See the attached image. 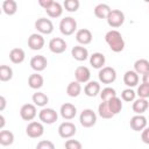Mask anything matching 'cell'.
I'll return each instance as SVG.
<instances>
[{"instance_id":"10","label":"cell","mask_w":149,"mask_h":149,"mask_svg":"<svg viewBox=\"0 0 149 149\" xmlns=\"http://www.w3.org/2000/svg\"><path fill=\"white\" fill-rule=\"evenodd\" d=\"M36 114H37V111H36V106L34 104H24L20 108V115H21L22 120H24V121L34 120Z\"/></svg>"},{"instance_id":"8","label":"cell","mask_w":149,"mask_h":149,"mask_svg":"<svg viewBox=\"0 0 149 149\" xmlns=\"http://www.w3.org/2000/svg\"><path fill=\"white\" fill-rule=\"evenodd\" d=\"M38 119L41 122L47 123V125H52L54 122L57 121L58 114L54 108H42L38 112Z\"/></svg>"},{"instance_id":"36","label":"cell","mask_w":149,"mask_h":149,"mask_svg":"<svg viewBox=\"0 0 149 149\" xmlns=\"http://www.w3.org/2000/svg\"><path fill=\"white\" fill-rule=\"evenodd\" d=\"M136 98V92L133 90V88H126L121 92V99L123 101H127V102H132L134 101Z\"/></svg>"},{"instance_id":"25","label":"cell","mask_w":149,"mask_h":149,"mask_svg":"<svg viewBox=\"0 0 149 149\" xmlns=\"http://www.w3.org/2000/svg\"><path fill=\"white\" fill-rule=\"evenodd\" d=\"M134 71L137 74H144V73L149 72V61L144 59V58H140V59L135 61V63H134Z\"/></svg>"},{"instance_id":"28","label":"cell","mask_w":149,"mask_h":149,"mask_svg":"<svg viewBox=\"0 0 149 149\" xmlns=\"http://www.w3.org/2000/svg\"><path fill=\"white\" fill-rule=\"evenodd\" d=\"M80 92H81V86H80V83H78L77 80L69 83V85L66 86V94L71 98L78 97L80 94Z\"/></svg>"},{"instance_id":"32","label":"cell","mask_w":149,"mask_h":149,"mask_svg":"<svg viewBox=\"0 0 149 149\" xmlns=\"http://www.w3.org/2000/svg\"><path fill=\"white\" fill-rule=\"evenodd\" d=\"M98 114H99L100 118L106 119V120L107 119H112L114 116V114L111 112V109L108 107V104L105 102V101H102V102L99 104V106H98Z\"/></svg>"},{"instance_id":"9","label":"cell","mask_w":149,"mask_h":149,"mask_svg":"<svg viewBox=\"0 0 149 149\" xmlns=\"http://www.w3.org/2000/svg\"><path fill=\"white\" fill-rule=\"evenodd\" d=\"M76 132H77V128H76L74 123H72L70 121L62 122L58 126V134L62 139H70L76 134Z\"/></svg>"},{"instance_id":"12","label":"cell","mask_w":149,"mask_h":149,"mask_svg":"<svg viewBox=\"0 0 149 149\" xmlns=\"http://www.w3.org/2000/svg\"><path fill=\"white\" fill-rule=\"evenodd\" d=\"M44 37L38 33H34L28 37V47L31 50H41L44 47Z\"/></svg>"},{"instance_id":"24","label":"cell","mask_w":149,"mask_h":149,"mask_svg":"<svg viewBox=\"0 0 149 149\" xmlns=\"http://www.w3.org/2000/svg\"><path fill=\"white\" fill-rule=\"evenodd\" d=\"M106 58L101 52H94L90 56V64L94 68V69H102L105 65Z\"/></svg>"},{"instance_id":"41","label":"cell","mask_w":149,"mask_h":149,"mask_svg":"<svg viewBox=\"0 0 149 149\" xmlns=\"http://www.w3.org/2000/svg\"><path fill=\"white\" fill-rule=\"evenodd\" d=\"M141 140L143 143L149 144V127H146L141 133Z\"/></svg>"},{"instance_id":"40","label":"cell","mask_w":149,"mask_h":149,"mask_svg":"<svg viewBox=\"0 0 149 149\" xmlns=\"http://www.w3.org/2000/svg\"><path fill=\"white\" fill-rule=\"evenodd\" d=\"M36 149H55V144L49 140H42L37 143Z\"/></svg>"},{"instance_id":"34","label":"cell","mask_w":149,"mask_h":149,"mask_svg":"<svg viewBox=\"0 0 149 149\" xmlns=\"http://www.w3.org/2000/svg\"><path fill=\"white\" fill-rule=\"evenodd\" d=\"M114 97H116V91L113 87H111V86H107V87H105V88H102L100 91V98L105 102L109 101Z\"/></svg>"},{"instance_id":"16","label":"cell","mask_w":149,"mask_h":149,"mask_svg":"<svg viewBox=\"0 0 149 149\" xmlns=\"http://www.w3.org/2000/svg\"><path fill=\"white\" fill-rule=\"evenodd\" d=\"M59 113H61V116L65 120H72L76 114H77V108L73 104H70V102H65L61 106V109H59Z\"/></svg>"},{"instance_id":"37","label":"cell","mask_w":149,"mask_h":149,"mask_svg":"<svg viewBox=\"0 0 149 149\" xmlns=\"http://www.w3.org/2000/svg\"><path fill=\"white\" fill-rule=\"evenodd\" d=\"M79 1L78 0H65L63 6L65 8V10L70 12V13H73V12H77L78 8H79Z\"/></svg>"},{"instance_id":"1","label":"cell","mask_w":149,"mask_h":149,"mask_svg":"<svg viewBox=\"0 0 149 149\" xmlns=\"http://www.w3.org/2000/svg\"><path fill=\"white\" fill-rule=\"evenodd\" d=\"M105 41L111 48V50L114 52H121L125 49V40L121 33L118 31L116 29H112L107 31L105 35Z\"/></svg>"},{"instance_id":"27","label":"cell","mask_w":149,"mask_h":149,"mask_svg":"<svg viewBox=\"0 0 149 149\" xmlns=\"http://www.w3.org/2000/svg\"><path fill=\"white\" fill-rule=\"evenodd\" d=\"M31 99H33V102H34L35 106L43 107V108H44V106H47V104L49 102L48 95H47L45 93H43V92H35V93L33 94Z\"/></svg>"},{"instance_id":"43","label":"cell","mask_w":149,"mask_h":149,"mask_svg":"<svg viewBox=\"0 0 149 149\" xmlns=\"http://www.w3.org/2000/svg\"><path fill=\"white\" fill-rule=\"evenodd\" d=\"M0 104H1V105H0V111L2 112V111L5 109V107H6V99H5L3 95L0 97Z\"/></svg>"},{"instance_id":"14","label":"cell","mask_w":149,"mask_h":149,"mask_svg":"<svg viewBox=\"0 0 149 149\" xmlns=\"http://www.w3.org/2000/svg\"><path fill=\"white\" fill-rule=\"evenodd\" d=\"M74 78L78 83L80 84H85V83H88L90 81V78H91V71L87 66H78L76 70H74Z\"/></svg>"},{"instance_id":"42","label":"cell","mask_w":149,"mask_h":149,"mask_svg":"<svg viewBox=\"0 0 149 149\" xmlns=\"http://www.w3.org/2000/svg\"><path fill=\"white\" fill-rule=\"evenodd\" d=\"M52 2H54V0H38V5L41 7H43L45 10L52 5Z\"/></svg>"},{"instance_id":"17","label":"cell","mask_w":149,"mask_h":149,"mask_svg":"<svg viewBox=\"0 0 149 149\" xmlns=\"http://www.w3.org/2000/svg\"><path fill=\"white\" fill-rule=\"evenodd\" d=\"M92 38H93V36H92L91 30H88L86 28H81L76 31V40L78 43H80L83 45L90 44L92 42Z\"/></svg>"},{"instance_id":"31","label":"cell","mask_w":149,"mask_h":149,"mask_svg":"<svg viewBox=\"0 0 149 149\" xmlns=\"http://www.w3.org/2000/svg\"><path fill=\"white\" fill-rule=\"evenodd\" d=\"M107 104H108V107H109V109H111V112L115 115V114H119L120 112H121V109H122V101H121V99L119 98V97H114V98H112L109 101H107Z\"/></svg>"},{"instance_id":"39","label":"cell","mask_w":149,"mask_h":149,"mask_svg":"<svg viewBox=\"0 0 149 149\" xmlns=\"http://www.w3.org/2000/svg\"><path fill=\"white\" fill-rule=\"evenodd\" d=\"M65 149H83V146L78 140H66Z\"/></svg>"},{"instance_id":"44","label":"cell","mask_w":149,"mask_h":149,"mask_svg":"<svg viewBox=\"0 0 149 149\" xmlns=\"http://www.w3.org/2000/svg\"><path fill=\"white\" fill-rule=\"evenodd\" d=\"M142 83L149 85V72H147V73H144V74L142 76Z\"/></svg>"},{"instance_id":"21","label":"cell","mask_w":149,"mask_h":149,"mask_svg":"<svg viewBox=\"0 0 149 149\" xmlns=\"http://www.w3.org/2000/svg\"><path fill=\"white\" fill-rule=\"evenodd\" d=\"M149 107V102L147 99H142V98H139V99H135L133 101V105H132V109L134 113L136 114H143Z\"/></svg>"},{"instance_id":"30","label":"cell","mask_w":149,"mask_h":149,"mask_svg":"<svg viewBox=\"0 0 149 149\" xmlns=\"http://www.w3.org/2000/svg\"><path fill=\"white\" fill-rule=\"evenodd\" d=\"M47 12V14L50 16V17H59L61 15H62V13H63V6L59 3V2H57V1H54L52 2V5L45 10Z\"/></svg>"},{"instance_id":"35","label":"cell","mask_w":149,"mask_h":149,"mask_svg":"<svg viewBox=\"0 0 149 149\" xmlns=\"http://www.w3.org/2000/svg\"><path fill=\"white\" fill-rule=\"evenodd\" d=\"M12 78H13V69L8 65H1L0 66V80L8 81Z\"/></svg>"},{"instance_id":"3","label":"cell","mask_w":149,"mask_h":149,"mask_svg":"<svg viewBox=\"0 0 149 149\" xmlns=\"http://www.w3.org/2000/svg\"><path fill=\"white\" fill-rule=\"evenodd\" d=\"M59 30L65 36L72 35L77 30V21L71 16H65L59 22Z\"/></svg>"},{"instance_id":"13","label":"cell","mask_w":149,"mask_h":149,"mask_svg":"<svg viewBox=\"0 0 149 149\" xmlns=\"http://www.w3.org/2000/svg\"><path fill=\"white\" fill-rule=\"evenodd\" d=\"M130 128L135 132H142L147 127V118L142 114H136L134 115L130 121H129Z\"/></svg>"},{"instance_id":"4","label":"cell","mask_w":149,"mask_h":149,"mask_svg":"<svg viewBox=\"0 0 149 149\" xmlns=\"http://www.w3.org/2000/svg\"><path fill=\"white\" fill-rule=\"evenodd\" d=\"M107 23L112 28H119L125 22V14L120 9H112L107 16Z\"/></svg>"},{"instance_id":"5","label":"cell","mask_w":149,"mask_h":149,"mask_svg":"<svg viewBox=\"0 0 149 149\" xmlns=\"http://www.w3.org/2000/svg\"><path fill=\"white\" fill-rule=\"evenodd\" d=\"M98 77L102 84H112L116 79V71L112 66H104L99 70Z\"/></svg>"},{"instance_id":"19","label":"cell","mask_w":149,"mask_h":149,"mask_svg":"<svg viewBox=\"0 0 149 149\" xmlns=\"http://www.w3.org/2000/svg\"><path fill=\"white\" fill-rule=\"evenodd\" d=\"M123 83L126 86H128L129 88L136 86L139 84V74L133 71V70H128L125 72L123 74Z\"/></svg>"},{"instance_id":"26","label":"cell","mask_w":149,"mask_h":149,"mask_svg":"<svg viewBox=\"0 0 149 149\" xmlns=\"http://www.w3.org/2000/svg\"><path fill=\"white\" fill-rule=\"evenodd\" d=\"M111 10L112 9L107 3H99L94 7V15L98 19H107Z\"/></svg>"},{"instance_id":"29","label":"cell","mask_w":149,"mask_h":149,"mask_svg":"<svg viewBox=\"0 0 149 149\" xmlns=\"http://www.w3.org/2000/svg\"><path fill=\"white\" fill-rule=\"evenodd\" d=\"M2 10L6 15H14L17 10V2L14 0H5L2 2Z\"/></svg>"},{"instance_id":"23","label":"cell","mask_w":149,"mask_h":149,"mask_svg":"<svg viewBox=\"0 0 149 149\" xmlns=\"http://www.w3.org/2000/svg\"><path fill=\"white\" fill-rule=\"evenodd\" d=\"M24 58H26V54L24 50L21 48H14L9 52V59L14 64H21L24 61Z\"/></svg>"},{"instance_id":"33","label":"cell","mask_w":149,"mask_h":149,"mask_svg":"<svg viewBox=\"0 0 149 149\" xmlns=\"http://www.w3.org/2000/svg\"><path fill=\"white\" fill-rule=\"evenodd\" d=\"M13 142H14V134L10 130L0 132V144L1 146H10Z\"/></svg>"},{"instance_id":"11","label":"cell","mask_w":149,"mask_h":149,"mask_svg":"<svg viewBox=\"0 0 149 149\" xmlns=\"http://www.w3.org/2000/svg\"><path fill=\"white\" fill-rule=\"evenodd\" d=\"M49 49L54 54H63L66 50V42L62 37H54L49 41Z\"/></svg>"},{"instance_id":"18","label":"cell","mask_w":149,"mask_h":149,"mask_svg":"<svg viewBox=\"0 0 149 149\" xmlns=\"http://www.w3.org/2000/svg\"><path fill=\"white\" fill-rule=\"evenodd\" d=\"M71 56L76 61L83 62V61H86L88 58V50L83 45H76L71 50Z\"/></svg>"},{"instance_id":"15","label":"cell","mask_w":149,"mask_h":149,"mask_svg":"<svg viewBox=\"0 0 149 149\" xmlns=\"http://www.w3.org/2000/svg\"><path fill=\"white\" fill-rule=\"evenodd\" d=\"M48 65V61L43 55H36L30 59V68L36 72H41L45 70Z\"/></svg>"},{"instance_id":"20","label":"cell","mask_w":149,"mask_h":149,"mask_svg":"<svg viewBox=\"0 0 149 149\" xmlns=\"http://www.w3.org/2000/svg\"><path fill=\"white\" fill-rule=\"evenodd\" d=\"M44 84V78L42 77V74H40L38 72H35V73H31L28 78V85L30 88L33 90H38L43 86Z\"/></svg>"},{"instance_id":"22","label":"cell","mask_w":149,"mask_h":149,"mask_svg":"<svg viewBox=\"0 0 149 149\" xmlns=\"http://www.w3.org/2000/svg\"><path fill=\"white\" fill-rule=\"evenodd\" d=\"M100 84L98 83V81H88L86 85H85V87H84V92H85V94L87 95V97H91V98H93V97H97L98 94H100Z\"/></svg>"},{"instance_id":"7","label":"cell","mask_w":149,"mask_h":149,"mask_svg":"<svg viewBox=\"0 0 149 149\" xmlns=\"http://www.w3.org/2000/svg\"><path fill=\"white\" fill-rule=\"evenodd\" d=\"M35 29L42 35H49L54 31V24L51 22V20L47 19V17H40L35 21Z\"/></svg>"},{"instance_id":"45","label":"cell","mask_w":149,"mask_h":149,"mask_svg":"<svg viewBox=\"0 0 149 149\" xmlns=\"http://www.w3.org/2000/svg\"><path fill=\"white\" fill-rule=\"evenodd\" d=\"M0 120H1V123H0V129H2L3 128V126H5V116L1 114L0 115Z\"/></svg>"},{"instance_id":"6","label":"cell","mask_w":149,"mask_h":149,"mask_svg":"<svg viewBox=\"0 0 149 149\" xmlns=\"http://www.w3.org/2000/svg\"><path fill=\"white\" fill-rule=\"evenodd\" d=\"M26 134L31 139H38L44 134V127L42 122L38 121H31L26 127Z\"/></svg>"},{"instance_id":"2","label":"cell","mask_w":149,"mask_h":149,"mask_svg":"<svg viewBox=\"0 0 149 149\" xmlns=\"http://www.w3.org/2000/svg\"><path fill=\"white\" fill-rule=\"evenodd\" d=\"M79 122L83 127L85 128H91L95 125L97 122V114L93 109L91 108H85L81 111L79 115Z\"/></svg>"},{"instance_id":"38","label":"cell","mask_w":149,"mask_h":149,"mask_svg":"<svg viewBox=\"0 0 149 149\" xmlns=\"http://www.w3.org/2000/svg\"><path fill=\"white\" fill-rule=\"evenodd\" d=\"M136 94L139 95V98H142V99H147L149 98V85L148 84H140V86L137 87V92Z\"/></svg>"}]
</instances>
